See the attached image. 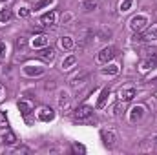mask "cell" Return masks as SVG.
I'll use <instances>...</instances> for the list:
<instances>
[{"label":"cell","instance_id":"6da1fadb","mask_svg":"<svg viewBox=\"0 0 157 155\" xmlns=\"http://www.w3.org/2000/svg\"><path fill=\"white\" fill-rule=\"evenodd\" d=\"M115 55H117V49H115L113 46H108V47H104V49L99 51V55H97V62H99V64H108Z\"/></svg>","mask_w":157,"mask_h":155},{"label":"cell","instance_id":"7a4b0ae2","mask_svg":"<svg viewBox=\"0 0 157 155\" xmlns=\"http://www.w3.org/2000/svg\"><path fill=\"white\" fill-rule=\"evenodd\" d=\"M146 26H148V18H146V17H143V15L133 17V18H132V22H130V28H132L135 33L144 31V29H146Z\"/></svg>","mask_w":157,"mask_h":155},{"label":"cell","instance_id":"3957f363","mask_svg":"<svg viewBox=\"0 0 157 155\" xmlns=\"http://www.w3.org/2000/svg\"><path fill=\"white\" fill-rule=\"evenodd\" d=\"M59 108H60L62 113L71 112V100H70V95L66 91H60V95H59Z\"/></svg>","mask_w":157,"mask_h":155},{"label":"cell","instance_id":"277c9868","mask_svg":"<svg viewBox=\"0 0 157 155\" xmlns=\"http://www.w3.org/2000/svg\"><path fill=\"white\" fill-rule=\"evenodd\" d=\"M91 113H93V110L90 108V106H80V108H77L75 110V113H73V117H75V120H86V119H90L91 117Z\"/></svg>","mask_w":157,"mask_h":155},{"label":"cell","instance_id":"5b68a950","mask_svg":"<svg viewBox=\"0 0 157 155\" xmlns=\"http://www.w3.org/2000/svg\"><path fill=\"white\" fill-rule=\"evenodd\" d=\"M37 117H39V120H42V122H49V120L55 119V112L51 108H48V106H42L39 110V113H37Z\"/></svg>","mask_w":157,"mask_h":155},{"label":"cell","instance_id":"8992f818","mask_svg":"<svg viewBox=\"0 0 157 155\" xmlns=\"http://www.w3.org/2000/svg\"><path fill=\"white\" fill-rule=\"evenodd\" d=\"M39 57L42 59V60H46V62H53V60H55V49H53V47H49V46L40 47Z\"/></svg>","mask_w":157,"mask_h":155},{"label":"cell","instance_id":"52a82bcc","mask_svg":"<svg viewBox=\"0 0 157 155\" xmlns=\"http://www.w3.org/2000/svg\"><path fill=\"white\" fill-rule=\"evenodd\" d=\"M133 97H135V88H121V89H119V99H121V100L128 102V100H132Z\"/></svg>","mask_w":157,"mask_h":155},{"label":"cell","instance_id":"ba28073f","mask_svg":"<svg viewBox=\"0 0 157 155\" xmlns=\"http://www.w3.org/2000/svg\"><path fill=\"white\" fill-rule=\"evenodd\" d=\"M86 82H88V75H86V73H82V75H77V77L71 78V82H70V84H71V88H73V89H80Z\"/></svg>","mask_w":157,"mask_h":155},{"label":"cell","instance_id":"9c48e42d","mask_svg":"<svg viewBox=\"0 0 157 155\" xmlns=\"http://www.w3.org/2000/svg\"><path fill=\"white\" fill-rule=\"evenodd\" d=\"M144 115V108L143 106H135V108H132V112H130V120L132 122H137V120H141Z\"/></svg>","mask_w":157,"mask_h":155},{"label":"cell","instance_id":"30bf717a","mask_svg":"<svg viewBox=\"0 0 157 155\" xmlns=\"http://www.w3.org/2000/svg\"><path fill=\"white\" fill-rule=\"evenodd\" d=\"M48 44H49V39H48L46 35H39V37H35V39L31 40V46H33V47H37V49L46 47Z\"/></svg>","mask_w":157,"mask_h":155},{"label":"cell","instance_id":"8fae6325","mask_svg":"<svg viewBox=\"0 0 157 155\" xmlns=\"http://www.w3.org/2000/svg\"><path fill=\"white\" fill-rule=\"evenodd\" d=\"M24 73L28 77H39V75L44 73V68H40V66H26L24 68Z\"/></svg>","mask_w":157,"mask_h":155},{"label":"cell","instance_id":"7c38bea8","mask_svg":"<svg viewBox=\"0 0 157 155\" xmlns=\"http://www.w3.org/2000/svg\"><path fill=\"white\" fill-rule=\"evenodd\" d=\"M18 110L22 112L24 117H29V113L33 112V104L28 102V100H18Z\"/></svg>","mask_w":157,"mask_h":155},{"label":"cell","instance_id":"4fadbf2b","mask_svg":"<svg viewBox=\"0 0 157 155\" xmlns=\"http://www.w3.org/2000/svg\"><path fill=\"white\" fill-rule=\"evenodd\" d=\"M55 18H57L55 11H48V13H44V15L40 17V22L46 24V26H51V24H55Z\"/></svg>","mask_w":157,"mask_h":155},{"label":"cell","instance_id":"5bb4252c","mask_svg":"<svg viewBox=\"0 0 157 155\" xmlns=\"http://www.w3.org/2000/svg\"><path fill=\"white\" fill-rule=\"evenodd\" d=\"M108 97H110V88H104V89L101 91V95H99V100H97V108H99V110L106 106V100H108Z\"/></svg>","mask_w":157,"mask_h":155},{"label":"cell","instance_id":"9a60e30c","mask_svg":"<svg viewBox=\"0 0 157 155\" xmlns=\"http://www.w3.org/2000/svg\"><path fill=\"white\" fill-rule=\"evenodd\" d=\"M60 47L66 49V51H71L75 47V40L71 39V37H62L60 39Z\"/></svg>","mask_w":157,"mask_h":155},{"label":"cell","instance_id":"2e32d148","mask_svg":"<svg viewBox=\"0 0 157 155\" xmlns=\"http://www.w3.org/2000/svg\"><path fill=\"white\" fill-rule=\"evenodd\" d=\"M143 70H152V68H157V53H154L150 59H146L143 64H141Z\"/></svg>","mask_w":157,"mask_h":155},{"label":"cell","instance_id":"e0dca14e","mask_svg":"<svg viewBox=\"0 0 157 155\" xmlns=\"http://www.w3.org/2000/svg\"><path fill=\"white\" fill-rule=\"evenodd\" d=\"M75 62H77V57H75V55H70V57H66V59L62 60V70H64V71L71 70V68L75 66Z\"/></svg>","mask_w":157,"mask_h":155},{"label":"cell","instance_id":"ac0fdd59","mask_svg":"<svg viewBox=\"0 0 157 155\" xmlns=\"http://www.w3.org/2000/svg\"><path fill=\"white\" fill-rule=\"evenodd\" d=\"M2 142H4V144H15V142H17L15 133L9 131V130H6V133H2Z\"/></svg>","mask_w":157,"mask_h":155},{"label":"cell","instance_id":"d6986e66","mask_svg":"<svg viewBox=\"0 0 157 155\" xmlns=\"http://www.w3.org/2000/svg\"><path fill=\"white\" fill-rule=\"evenodd\" d=\"M102 139H104V144L106 146H113L115 144V133L113 131H104L102 133Z\"/></svg>","mask_w":157,"mask_h":155},{"label":"cell","instance_id":"ffe728a7","mask_svg":"<svg viewBox=\"0 0 157 155\" xmlns=\"http://www.w3.org/2000/svg\"><path fill=\"white\" fill-rule=\"evenodd\" d=\"M102 73H104V75H117L119 73V66L117 64H110L108 68L102 70Z\"/></svg>","mask_w":157,"mask_h":155},{"label":"cell","instance_id":"44dd1931","mask_svg":"<svg viewBox=\"0 0 157 155\" xmlns=\"http://www.w3.org/2000/svg\"><path fill=\"white\" fill-rule=\"evenodd\" d=\"M97 6H99L97 0H84V11H93L97 9Z\"/></svg>","mask_w":157,"mask_h":155},{"label":"cell","instance_id":"7402d4cb","mask_svg":"<svg viewBox=\"0 0 157 155\" xmlns=\"http://www.w3.org/2000/svg\"><path fill=\"white\" fill-rule=\"evenodd\" d=\"M11 20V9H2L0 11V22H7Z\"/></svg>","mask_w":157,"mask_h":155},{"label":"cell","instance_id":"603a6c76","mask_svg":"<svg viewBox=\"0 0 157 155\" xmlns=\"http://www.w3.org/2000/svg\"><path fill=\"white\" fill-rule=\"evenodd\" d=\"M53 0H40V2H37L35 4V9H42V7H46V6H49Z\"/></svg>","mask_w":157,"mask_h":155},{"label":"cell","instance_id":"cb8c5ba5","mask_svg":"<svg viewBox=\"0 0 157 155\" xmlns=\"http://www.w3.org/2000/svg\"><path fill=\"white\" fill-rule=\"evenodd\" d=\"M132 4H133V0H124V2L121 4V11H128V9L132 7Z\"/></svg>","mask_w":157,"mask_h":155},{"label":"cell","instance_id":"d4e9b609","mask_svg":"<svg viewBox=\"0 0 157 155\" xmlns=\"http://www.w3.org/2000/svg\"><path fill=\"white\" fill-rule=\"evenodd\" d=\"M6 51H7L6 42H0V59H4V57H6Z\"/></svg>","mask_w":157,"mask_h":155},{"label":"cell","instance_id":"484cf974","mask_svg":"<svg viewBox=\"0 0 157 155\" xmlns=\"http://www.w3.org/2000/svg\"><path fill=\"white\" fill-rule=\"evenodd\" d=\"M18 15H20V17H28V15H29V9L22 6V7H18Z\"/></svg>","mask_w":157,"mask_h":155},{"label":"cell","instance_id":"4316f807","mask_svg":"<svg viewBox=\"0 0 157 155\" xmlns=\"http://www.w3.org/2000/svg\"><path fill=\"white\" fill-rule=\"evenodd\" d=\"M110 35H112V31H110V29H106V28H102V29H101V33H99V37H101V39L110 37Z\"/></svg>","mask_w":157,"mask_h":155},{"label":"cell","instance_id":"83f0119b","mask_svg":"<svg viewBox=\"0 0 157 155\" xmlns=\"http://www.w3.org/2000/svg\"><path fill=\"white\" fill-rule=\"evenodd\" d=\"M7 126V119H6V115L0 112V128H6Z\"/></svg>","mask_w":157,"mask_h":155},{"label":"cell","instance_id":"f1b7e54d","mask_svg":"<svg viewBox=\"0 0 157 155\" xmlns=\"http://www.w3.org/2000/svg\"><path fill=\"white\" fill-rule=\"evenodd\" d=\"M73 150H75V152H80V153H84V152H86V148H84L82 144H73Z\"/></svg>","mask_w":157,"mask_h":155},{"label":"cell","instance_id":"f546056e","mask_svg":"<svg viewBox=\"0 0 157 155\" xmlns=\"http://www.w3.org/2000/svg\"><path fill=\"white\" fill-rule=\"evenodd\" d=\"M17 46H18V47H24V46H26V40H24V39H18V40H17Z\"/></svg>","mask_w":157,"mask_h":155},{"label":"cell","instance_id":"4dcf8cb0","mask_svg":"<svg viewBox=\"0 0 157 155\" xmlns=\"http://www.w3.org/2000/svg\"><path fill=\"white\" fill-rule=\"evenodd\" d=\"M152 35H154V39H157V28L155 29H152Z\"/></svg>","mask_w":157,"mask_h":155},{"label":"cell","instance_id":"1f68e13d","mask_svg":"<svg viewBox=\"0 0 157 155\" xmlns=\"http://www.w3.org/2000/svg\"><path fill=\"white\" fill-rule=\"evenodd\" d=\"M154 148H155V152H157V137H155V142H154Z\"/></svg>","mask_w":157,"mask_h":155},{"label":"cell","instance_id":"d6a6232c","mask_svg":"<svg viewBox=\"0 0 157 155\" xmlns=\"http://www.w3.org/2000/svg\"><path fill=\"white\" fill-rule=\"evenodd\" d=\"M0 95H2V86H0Z\"/></svg>","mask_w":157,"mask_h":155},{"label":"cell","instance_id":"836d02e7","mask_svg":"<svg viewBox=\"0 0 157 155\" xmlns=\"http://www.w3.org/2000/svg\"><path fill=\"white\" fill-rule=\"evenodd\" d=\"M0 2H7V0H0Z\"/></svg>","mask_w":157,"mask_h":155}]
</instances>
